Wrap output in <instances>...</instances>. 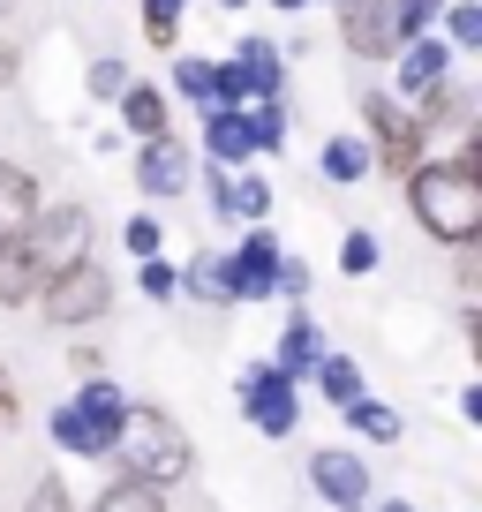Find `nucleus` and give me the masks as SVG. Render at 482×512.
Returning <instances> with one entry per match:
<instances>
[{
    "mask_svg": "<svg viewBox=\"0 0 482 512\" xmlns=\"http://www.w3.org/2000/svg\"><path fill=\"white\" fill-rule=\"evenodd\" d=\"M407 211H415V226L430 241L467 249V241L482 234V166H475V151H460V159H422L415 174H407Z\"/></svg>",
    "mask_w": 482,
    "mask_h": 512,
    "instance_id": "nucleus-1",
    "label": "nucleus"
},
{
    "mask_svg": "<svg viewBox=\"0 0 482 512\" xmlns=\"http://www.w3.org/2000/svg\"><path fill=\"white\" fill-rule=\"evenodd\" d=\"M113 452H121V475H136V482H181L189 475V437L159 407H129L121 430H113Z\"/></svg>",
    "mask_w": 482,
    "mask_h": 512,
    "instance_id": "nucleus-2",
    "label": "nucleus"
},
{
    "mask_svg": "<svg viewBox=\"0 0 482 512\" xmlns=\"http://www.w3.org/2000/svg\"><path fill=\"white\" fill-rule=\"evenodd\" d=\"M121 415H129V400H121V384L91 377L76 392V400L53 415V437H61V452H83V460H106L113 452V430H121Z\"/></svg>",
    "mask_w": 482,
    "mask_h": 512,
    "instance_id": "nucleus-3",
    "label": "nucleus"
},
{
    "mask_svg": "<svg viewBox=\"0 0 482 512\" xmlns=\"http://www.w3.org/2000/svg\"><path fill=\"white\" fill-rule=\"evenodd\" d=\"M23 256H31V272H38V287H46L53 272H68V264H83L91 256V211L83 204H38V219L23 226Z\"/></svg>",
    "mask_w": 482,
    "mask_h": 512,
    "instance_id": "nucleus-4",
    "label": "nucleus"
},
{
    "mask_svg": "<svg viewBox=\"0 0 482 512\" xmlns=\"http://www.w3.org/2000/svg\"><path fill=\"white\" fill-rule=\"evenodd\" d=\"M362 121L377 128V144H370V159H385L392 174H415L422 166V144H430V128L415 121V106H400V98L392 91H362Z\"/></svg>",
    "mask_w": 482,
    "mask_h": 512,
    "instance_id": "nucleus-5",
    "label": "nucleus"
},
{
    "mask_svg": "<svg viewBox=\"0 0 482 512\" xmlns=\"http://www.w3.org/2000/svg\"><path fill=\"white\" fill-rule=\"evenodd\" d=\"M287 68H279V46L272 38H241L234 61L211 68V106H249V98H279Z\"/></svg>",
    "mask_w": 482,
    "mask_h": 512,
    "instance_id": "nucleus-6",
    "label": "nucleus"
},
{
    "mask_svg": "<svg viewBox=\"0 0 482 512\" xmlns=\"http://www.w3.org/2000/svg\"><path fill=\"white\" fill-rule=\"evenodd\" d=\"M339 38H347L362 61H392L407 46L400 0H339Z\"/></svg>",
    "mask_w": 482,
    "mask_h": 512,
    "instance_id": "nucleus-7",
    "label": "nucleus"
},
{
    "mask_svg": "<svg viewBox=\"0 0 482 512\" xmlns=\"http://www.w3.org/2000/svg\"><path fill=\"white\" fill-rule=\"evenodd\" d=\"M38 294H46V317H53V324H91V317H106L113 279L98 272L91 256H83V264H68V272H53Z\"/></svg>",
    "mask_w": 482,
    "mask_h": 512,
    "instance_id": "nucleus-8",
    "label": "nucleus"
},
{
    "mask_svg": "<svg viewBox=\"0 0 482 512\" xmlns=\"http://www.w3.org/2000/svg\"><path fill=\"white\" fill-rule=\"evenodd\" d=\"M272 272H279V234H272V226H249L241 249L219 264L226 302H264V294H272Z\"/></svg>",
    "mask_w": 482,
    "mask_h": 512,
    "instance_id": "nucleus-9",
    "label": "nucleus"
},
{
    "mask_svg": "<svg viewBox=\"0 0 482 512\" xmlns=\"http://www.w3.org/2000/svg\"><path fill=\"white\" fill-rule=\"evenodd\" d=\"M241 407H249V422H257L264 437H287L294 430V377L272 362L241 369Z\"/></svg>",
    "mask_w": 482,
    "mask_h": 512,
    "instance_id": "nucleus-10",
    "label": "nucleus"
},
{
    "mask_svg": "<svg viewBox=\"0 0 482 512\" xmlns=\"http://www.w3.org/2000/svg\"><path fill=\"white\" fill-rule=\"evenodd\" d=\"M189 174H196V159L181 136H144V151H136V189L144 196H181Z\"/></svg>",
    "mask_w": 482,
    "mask_h": 512,
    "instance_id": "nucleus-11",
    "label": "nucleus"
},
{
    "mask_svg": "<svg viewBox=\"0 0 482 512\" xmlns=\"http://www.w3.org/2000/svg\"><path fill=\"white\" fill-rule=\"evenodd\" d=\"M309 482H317L324 505H339V512L370 505V467L354 460V452H317V460H309Z\"/></svg>",
    "mask_w": 482,
    "mask_h": 512,
    "instance_id": "nucleus-12",
    "label": "nucleus"
},
{
    "mask_svg": "<svg viewBox=\"0 0 482 512\" xmlns=\"http://www.w3.org/2000/svg\"><path fill=\"white\" fill-rule=\"evenodd\" d=\"M392 61H400V91H407V98L437 91V83L452 76V46H445V38H430V31H422V38H407V46L392 53Z\"/></svg>",
    "mask_w": 482,
    "mask_h": 512,
    "instance_id": "nucleus-13",
    "label": "nucleus"
},
{
    "mask_svg": "<svg viewBox=\"0 0 482 512\" xmlns=\"http://www.w3.org/2000/svg\"><path fill=\"white\" fill-rule=\"evenodd\" d=\"M31 219H38V181L0 159V234H23Z\"/></svg>",
    "mask_w": 482,
    "mask_h": 512,
    "instance_id": "nucleus-14",
    "label": "nucleus"
},
{
    "mask_svg": "<svg viewBox=\"0 0 482 512\" xmlns=\"http://www.w3.org/2000/svg\"><path fill=\"white\" fill-rule=\"evenodd\" d=\"M204 151L219 166H241L249 159V128H241V106H211V121H204Z\"/></svg>",
    "mask_w": 482,
    "mask_h": 512,
    "instance_id": "nucleus-15",
    "label": "nucleus"
},
{
    "mask_svg": "<svg viewBox=\"0 0 482 512\" xmlns=\"http://www.w3.org/2000/svg\"><path fill=\"white\" fill-rule=\"evenodd\" d=\"M317 362H324L317 324H309V317H294V324H287V339H279V362H272V369H287V377H317Z\"/></svg>",
    "mask_w": 482,
    "mask_h": 512,
    "instance_id": "nucleus-16",
    "label": "nucleus"
},
{
    "mask_svg": "<svg viewBox=\"0 0 482 512\" xmlns=\"http://www.w3.org/2000/svg\"><path fill=\"white\" fill-rule=\"evenodd\" d=\"M121 121H129L136 136H174V128H166V91H151V83H129V91H121Z\"/></svg>",
    "mask_w": 482,
    "mask_h": 512,
    "instance_id": "nucleus-17",
    "label": "nucleus"
},
{
    "mask_svg": "<svg viewBox=\"0 0 482 512\" xmlns=\"http://www.w3.org/2000/svg\"><path fill=\"white\" fill-rule=\"evenodd\" d=\"M38 294V272L23 256V234H0V302H31Z\"/></svg>",
    "mask_w": 482,
    "mask_h": 512,
    "instance_id": "nucleus-18",
    "label": "nucleus"
},
{
    "mask_svg": "<svg viewBox=\"0 0 482 512\" xmlns=\"http://www.w3.org/2000/svg\"><path fill=\"white\" fill-rule=\"evenodd\" d=\"M241 128H249V151H279L287 144V106H279V98H249V106H241Z\"/></svg>",
    "mask_w": 482,
    "mask_h": 512,
    "instance_id": "nucleus-19",
    "label": "nucleus"
},
{
    "mask_svg": "<svg viewBox=\"0 0 482 512\" xmlns=\"http://www.w3.org/2000/svg\"><path fill=\"white\" fill-rule=\"evenodd\" d=\"M324 181H339V189H347V181H362V174H370V144H362V136H332V144H324Z\"/></svg>",
    "mask_w": 482,
    "mask_h": 512,
    "instance_id": "nucleus-20",
    "label": "nucleus"
},
{
    "mask_svg": "<svg viewBox=\"0 0 482 512\" xmlns=\"http://www.w3.org/2000/svg\"><path fill=\"white\" fill-rule=\"evenodd\" d=\"M91 512H166V497H159V482H136V475H121L106 497H98Z\"/></svg>",
    "mask_w": 482,
    "mask_h": 512,
    "instance_id": "nucleus-21",
    "label": "nucleus"
},
{
    "mask_svg": "<svg viewBox=\"0 0 482 512\" xmlns=\"http://www.w3.org/2000/svg\"><path fill=\"white\" fill-rule=\"evenodd\" d=\"M347 415H354V430L370 437V445H400V415H392L385 400H370V392H362V400H347Z\"/></svg>",
    "mask_w": 482,
    "mask_h": 512,
    "instance_id": "nucleus-22",
    "label": "nucleus"
},
{
    "mask_svg": "<svg viewBox=\"0 0 482 512\" xmlns=\"http://www.w3.org/2000/svg\"><path fill=\"white\" fill-rule=\"evenodd\" d=\"M317 384L332 392L339 407H347V400H362V362H347V354H324V362H317Z\"/></svg>",
    "mask_w": 482,
    "mask_h": 512,
    "instance_id": "nucleus-23",
    "label": "nucleus"
},
{
    "mask_svg": "<svg viewBox=\"0 0 482 512\" xmlns=\"http://www.w3.org/2000/svg\"><path fill=\"white\" fill-rule=\"evenodd\" d=\"M181 8H189V0H144V38L151 46H174L181 38Z\"/></svg>",
    "mask_w": 482,
    "mask_h": 512,
    "instance_id": "nucleus-24",
    "label": "nucleus"
},
{
    "mask_svg": "<svg viewBox=\"0 0 482 512\" xmlns=\"http://www.w3.org/2000/svg\"><path fill=\"white\" fill-rule=\"evenodd\" d=\"M445 31L452 46H482V0H445Z\"/></svg>",
    "mask_w": 482,
    "mask_h": 512,
    "instance_id": "nucleus-25",
    "label": "nucleus"
},
{
    "mask_svg": "<svg viewBox=\"0 0 482 512\" xmlns=\"http://www.w3.org/2000/svg\"><path fill=\"white\" fill-rule=\"evenodd\" d=\"M136 287H144L151 302H174V294H181V272L166 264V256H144V272H136Z\"/></svg>",
    "mask_w": 482,
    "mask_h": 512,
    "instance_id": "nucleus-26",
    "label": "nucleus"
},
{
    "mask_svg": "<svg viewBox=\"0 0 482 512\" xmlns=\"http://www.w3.org/2000/svg\"><path fill=\"white\" fill-rule=\"evenodd\" d=\"M211 68H219V61H196V53H189V61L174 68V91L196 98V106H211Z\"/></svg>",
    "mask_w": 482,
    "mask_h": 512,
    "instance_id": "nucleus-27",
    "label": "nucleus"
},
{
    "mask_svg": "<svg viewBox=\"0 0 482 512\" xmlns=\"http://www.w3.org/2000/svg\"><path fill=\"white\" fill-rule=\"evenodd\" d=\"M377 256H385V249H377V234H347V249H339V272L362 279V272H377Z\"/></svg>",
    "mask_w": 482,
    "mask_h": 512,
    "instance_id": "nucleus-28",
    "label": "nucleus"
},
{
    "mask_svg": "<svg viewBox=\"0 0 482 512\" xmlns=\"http://www.w3.org/2000/svg\"><path fill=\"white\" fill-rule=\"evenodd\" d=\"M121 91H129V61L98 53V61H91V98H121Z\"/></svg>",
    "mask_w": 482,
    "mask_h": 512,
    "instance_id": "nucleus-29",
    "label": "nucleus"
},
{
    "mask_svg": "<svg viewBox=\"0 0 482 512\" xmlns=\"http://www.w3.org/2000/svg\"><path fill=\"white\" fill-rule=\"evenodd\" d=\"M189 294H204V302H226V279H219V256H204V264H189V279H181Z\"/></svg>",
    "mask_w": 482,
    "mask_h": 512,
    "instance_id": "nucleus-30",
    "label": "nucleus"
},
{
    "mask_svg": "<svg viewBox=\"0 0 482 512\" xmlns=\"http://www.w3.org/2000/svg\"><path fill=\"white\" fill-rule=\"evenodd\" d=\"M437 16H445V0H400V23H407V38H422Z\"/></svg>",
    "mask_w": 482,
    "mask_h": 512,
    "instance_id": "nucleus-31",
    "label": "nucleus"
},
{
    "mask_svg": "<svg viewBox=\"0 0 482 512\" xmlns=\"http://www.w3.org/2000/svg\"><path fill=\"white\" fill-rule=\"evenodd\" d=\"M121 241H129V256H159V219H129Z\"/></svg>",
    "mask_w": 482,
    "mask_h": 512,
    "instance_id": "nucleus-32",
    "label": "nucleus"
},
{
    "mask_svg": "<svg viewBox=\"0 0 482 512\" xmlns=\"http://www.w3.org/2000/svg\"><path fill=\"white\" fill-rule=\"evenodd\" d=\"M23 512H76V505H68V482H38Z\"/></svg>",
    "mask_w": 482,
    "mask_h": 512,
    "instance_id": "nucleus-33",
    "label": "nucleus"
},
{
    "mask_svg": "<svg viewBox=\"0 0 482 512\" xmlns=\"http://www.w3.org/2000/svg\"><path fill=\"white\" fill-rule=\"evenodd\" d=\"M0 422H16V384H8V369H0Z\"/></svg>",
    "mask_w": 482,
    "mask_h": 512,
    "instance_id": "nucleus-34",
    "label": "nucleus"
},
{
    "mask_svg": "<svg viewBox=\"0 0 482 512\" xmlns=\"http://www.w3.org/2000/svg\"><path fill=\"white\" fill-rule=\"evenodd\" d=\"M16 61H23V53H16V46H8V38H0V83L16 76Z\"/></svg>",
    "mask_w": 482,
    "mask_h": 512,
    "instance_id": "nucleus-35",
    "label": "nucleus"
},
{
    "mask_svg": "<svg viewBox=\"0 0 482 512\" xmlns=\"http://www.w3.org/2000/svg\"><path fill=\"white\" fill-rule=\"evenodd\" d=\"M272 8H309V0H272Z\"/></svg>",
    "mask_w": 482,
    "mask_h": 512,
    "instance_id": "nucleus-36",
    "label": "nucleus"
},
{
    "mask_svg": "<svg viewBox=\"0 0 482 512\" xmlns=\"http://www.w3.org/2000/svg\"><path fill=\"white\" fill-rule=\"evenodd\" d=\"M219 8H249V0H219Z\"/></svg>",
    "mask_w": 482,
    "mask_h": 512,
    "instance_id": "nucleus-37",
    "label": "nucleus"
},
{
    "mask_svg": "<svg viewBox=\"0 0 482 512\" xmlns=\"http://www.w3.org/2000/svg\"><path fill=\"white\" fill-rule=\"evenodd\" d=\"M385 512H415V505H385Z\"/></svg>",
    "mask_w": 482,
    "mask_h": 512,
    "instance_id": "nucleus-38",
    "label": "nucleus"
},
{
    "mask_svg": "<svg viewBox=\"0 0 482 512\" xmlns=\"http://www.w3.org/2000/svg\"><path fill=\"white\" fill-rule=\"evenodd\" d=\"M8 8H16V0H0V16H8Z\"/></svg>",
    "mask_w": 482,
    "mask_h": 512,
    "instance_id": "nucleus-39",
    "label": "nucleus"
}]
</instances>
